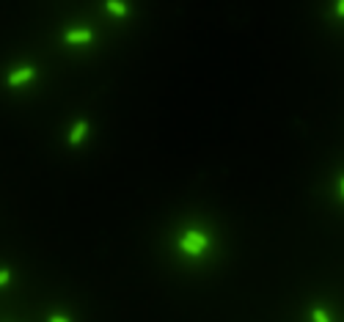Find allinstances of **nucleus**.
<instances>
[{"mask_svg": "<svg viewBox=\"0 0 344 322\" xmlns=\"http://www.w3.org/2000/svg\"><path fill=\"white\" fill-rule=\"evenodd\" d=\"M341 196H344V177H341Z\"/></svg>", "mask_w": 344, "mask_h": 322, "instance_id": "10", "label": "nucleus"}, {"mask_svg": "<svg viewBox=\"0 0 344 322\" xmlns=\"http://www.w3.org/2000/svg\"><path fill=\"white\" fill-rule=\"evenodd\" d=\"M63 42L66 44H91L94 42V31H89V28H74V31L63 33Z\"/></svg>", "mask_w": 344, "mask_h": 322, "instance_id": "3", "label": "nucleus"}, {"mask_svg": "<svg viewBox=\"0 0 344 322\" xmlns=\"http://www.w3.org/2000/svg\"><path fill=\"white\" fill-rule=\"evenodd\" d=\"M311 319L314 322H330V317H328V311H325V308H311Z\"/></svg>", "mask_w": 344, "mask_h": 322, "instance_id": "6", "label": "nucleus"}, {"mask_svg": "<svg viewBox=\"0 0 344 322\" xmlns=\"http://www.w3.org/2000/svg\"><path fill=\"white\" fill-rule=\"evenodd\" d=\"M336 14L344 17V0H336Z\"/></svg>", "mask_w": 344, "mask_h": 322, "instance_id": "9", "label": "nucleus"}, {"mask_svg": "<svg viewBox=\"0 0 344 322\" xmlns=\"http://www.w3.org/2000/svg\"><path fill=\"white\" fill-rule=\"evenodd\" d=\"M33 74H36V69H33V66H20V69H14V72L6 77V86H9V89L25 86V83H31V80H33Z\"/></svg>", "mask_w": 344, "mask_h": 322, "instance_id": "2", "label": "nucleus"}, {"mask_svg": "<svg viewBox=\"0 0 344 322\" xmlns=\"http://www.w3.org/2000/svg\"><path fill=\"white\" fill-rule=\"evenodd\" d=\"M47 322H72V319H69V317H63V314H50Z\"/></svg>", "mask_w": 344, "mask_h": 322, "instance_id": "8", "label": "nucleus"}, {"mask_svg": "<svg viewBox=\"0 0 344 322\" xmlns=\"http://www.w3.org/2000/svg\"><path fill=\"white\" fill-rule=\"evenodd\" d=\"M179 248L185 251V254H190V256H198V254H204V251L209 248V237L204 231H185L182 234V239H179Z\"/></svg>", "mask_w": 344, "mask_h": 322, "instance_id": "1", "label": "nucleus"}, {"mask_svg": "<svg viewBox=\"0 0 344 322\" xmlns=\"http://www.w3.org/2000/svg\"><path fill=\"white\" fill-rule=\"evenodd\" d=\"M105 9H108V14H113V17H127L130 14V9H127L124 0H105Z\"/></svg>", "mask_w": 344, "mask_h": 322, "instance_id": "5", "label": "nucleus"}, {"mask_svg": "<svg viewBox=\"0 0 344 322\" xmlns=\"http://www.w3.org/2000/svg\"><path fill=\"white\" fill-rule=\"evenodd\" d=\"M89 130H91V124L85 119H80L77 124L69 130V135H66V140H69V146H77V143H83V138L89 135Z\"/></svg>", "mask_w": 344, "mask_h": 322, "instance_id": "4", "label": "nucleus"}, {"mask_svg": "<svg viewBox=\"0 0 344 322\" xmlns=\"http://www.w3.org/2000/svg\"><path fill=\"white\" fill-rule=\"evenodd\" d=\"M11 284V273H9V267H0V289L3 286H9Z\"/></svg>", "mask_w": 344, "mask_h": 322, "instance_id": "7", "label": "nucleus"}]
</instances>
